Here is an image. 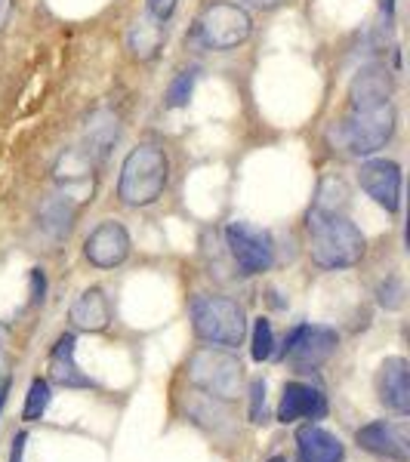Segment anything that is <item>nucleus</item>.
Here are the masks:
<instances>
[{"label": "nucleus", "instance_id": "1", "mask_svg": "<svg viewBox=\"0 0 410 462\" xmlns=\"http://www.w3.org/2000/svg\"><path fill=\"white\" fill-rule=\"evenodd\" d=\"M170 179V161L158 145H139L126 154L117 182V198L126 207H148L154 204Z\"/></svg>", "mask_w": 410, "mask_h": 462}, {"label": "nucleus", "instance_id": "2", "mask_svg": "<svg viewBox=\"0 0 410 462\" xmlns=\"http://www.w3.org/2000/svg\"><path fill=\"white\" fill-rule=\"evenodd\" d=\"M364 241L361 228L346 216H309V253L321 268H349L361 263L364 256Z\"/></svg>", "mask_w": 410, "mask_h": 462}, {"label": "nucleus", "instance_id": "3", "mask_svg": "<svg viewBox=\"0 0 410 462\" xmlns=\"http://www.w3.org/2000/svg\"><path fill=\"white\" fill-rule=\"evenodd\" d=\"M395 133V106L389 102H377V106H349V115L340 124V143L355 158H368L377 154L379 148Z\"/></svg>", "mask_w": 410, "mask_h": 462}, {"label": "nucleus", "instance_id": "4", "mask_svg": "<svg viewBox=\"0 0 410 462\" xmlns=\"http://www.w3.org/2000/svg\"><path fill=\"white\" fill-rule=\"evenodd\" d=\"M191 327L204 342L219 348H235L247 337V315L226 296H198L191 302Z\"/></svg>", "mask_w": 410, "mask_h": 462}, {"label": "nucleus", "instance_id": "5", "mask_svg": "<svg viewBox=\"0 0 410 462\" xmlns=\"http://www.w3.org/2000/svg\"><path fill=\"white\" fill-rule=\"evenodd\" d=\"M241 361L222 348H200L189 361V383L198 385L204 394L219 401H235L241 394Z\"/></svg>", "mask_w": 410, "mask_h": 462}, {"label": "nucleus", "instance_id": "6", "mask_svg": "<svg viewBox=\"0 0 410 462\" xmlns=\"http://www.w3.org/2000/svg\"><path fill=\"white\" fill-rule=\"evenodd\" d=\"M226 241L232 250L238 268L244 274H263L275 263V241L266 228L253 226V222H228L226 228Z\"/></svg>", "mask_w": 410, "mask_h": 462}, {"label": "nucleus", "instance_id": "7", "mask_svg": "<svg viewBox=\"0 0 410 462\" xmlns=\"http://www.w3.org/2000/svg\"><path fill=\"white\" fill-rule=\"evenodd\" d=\"M200 37L210 50H235L253 32V22L244 6L235 4H213L210 10H204V16L198 22Z\"/></svg>", "mask_w": 410, "mask_h": 462}, {"label": "nucleus", "instance_id": "8", "mask_svg": "<svg viewBox=\"0 0 410 462\" xmlns=\"http://www.w3.org/2000/svg\"><path fill=\"white\" fill-rule=\"evenodd\" d=\"M337 348V333L331 327H312V324H300L294 333L284 339V357L294 364L296 370H315L321 367L327 357Z\"/></svg>", "mask_w": 410, "mask_h": 462}, {"label": "nucleus", "instance_id": "9", "mask_svg": "<svg viewBox=\"0 0 410 462\" xmlns=\"http://www.w3.org/2000/svg\"><path fill=\"white\" fill-rule=\"evenodd\" d=\"M358 182L383 210H401V167L395 161H368L358 170Z\"/></svg>", "mask_w": 410, "mask_h": 462}, {"label": "nucleus", "instance_id": "10", "mask_svg": "<svg viewBox=\"0 0 410 462\" xmlns=\"http://www.w3.org/2000/svg\"><path fill=\"white\" fill-rule=\"evenodd\" d=\"M84 256L96 268H115L130 256V235L121 222H102L96 231H89L84 244Z\"/></svg>", "mask_w": 410, "mask_h": 462}, {"label": "nucleus", "instance_id": "11", "mask_svg": "<svg viewBox=\"0 0 410 462\" xmlns=\"http://www.w3.org/2000/svg\"><path fill=\"white\" fill-rule=\"evenodd\" d=\"M358 444L364 447L368 453L392 462H407L410 459V444H407V431L398 422L379 420L370 422V426L358 429Z\"/></svg>", "mask_w": 410, "mask_h": 462}, {"label": "nucleus", "instance_id": "12", "mask_svg": "<svg viewBox=\"0 0 410 462\" xmlns=\"http://www.w3.org/2000/svg\"><path fill=\"white\" fill-rule=\"evenodd\" d=\"M377 394L398 416L410 413V370L405 357H386L377 370Z\"/></svg>", "mask_w": 410, "mask_h": 462}, {"label": "nucleus", "instance_id": "13", "mask_svg": "<svg viewBox=\"0 0 410 462\" xmlns=\"http://www.w3.org/2000/svg\"><path fill=\"white\" fill-rule=\"evenodd\" d=\"M327 413V398L315 385L305 383H287L284 394L278 404V420L281 422H296V420H321Z\"/></svg>", "mask_w": 410, "mask_h": 462}, {"label": "nucleus", "instance_id": "14", "mask_svg": "<svg viewBox=\"0 0 410 462\" xmlns=\"http://www.w3.org/2000/svg\"><path fill=\"white\" fill-rule=\"evenodd\" d=\"M296 453L300 462H342L346 459V447L333 431H327L315 422L303 426L296 431Z\"/></svg>", "mask_w": 410, "mask_h": 462}, {"label": "nucleus", "instance_id": "15", "mask_svg": "<svg viewBox=\"0 0 410 462\" xmlns=\"http://www.w3.org/2000/svg\"><path fill=\"white\" fill-rule=\"evenodd\" d=\"M117 136H121V121H117V115L108 108H99L89 115V121L84 126V145L80 148H84L96 163H102L106 154L115 148Z\"/></svg>", "mask_w": 410, "mask_h": 462}, {"label": "nucleus", "instance_id": "16", "mask_svg": "<svg viewBox=\"0 0 410 462\" xmlns=\"http://www.w3.org/2000/svg\"><path fill=\"white\" fill-rule=\"evenodd\" d=\"M71 324L84 333H102L108 330L111 324V309H108V300L99 287H89L78 300L71 302Z\"/></svg>", "mask_w": 410, "mask_h": 462}, {"label": "nucleus", "instance_id": "17", "mask_svg": "<svg viewBox=\"0 0 410 462\" xmlns=\"http://www.w3.org/2000/svg\"><path fill=\"white\" fill-rule=\"evenodd\" d=\"M392 74L383 65H368L355 74L352 87H349V102L352 106H377V102L392 99Z\"/></svg>", "mask_w": 410, "mask_h": 462}, {"label": "nucleus", "instance_id": "18", "mask_svg": "<svg viewBox=\"0 0 410 462\" xmlns=\"http://www.w3.org/2000/svg\"><path fill=\"white\" fill-rule=\"evenodd\" d=\"M74 346H78V339L71 333L59 337L53 355H50V379L56 385H62V389H89L93 379L80 374L78 361H74Z\"/></svg>", "mask_w": 410, "mask_h": 462}, {"label": "nucleus", "instance_id": "19", "mask_svg": "<svg viewBox=\"0 0 410 462\" xmlns=\"http://www.w3.org/2000/svg\"><path fill=\"white\" fill-rule=\"evenodd\" d=\"M163 41H167V32H163V19L158 16H143L136 19V25L130 28V34H126V47H130V53L139 59V62H148V59L158 56V50L163 47Z\"/></svg>", "mask_w": 410, "mask_h": 462}, {"label": "nucleus", "instance_id": "20", "mask_svg": "<svg viewBox=\"0 0 410 462\" xmlns=\"http://www.w3.org/2000/svg\"><path fill=\"white\" fill-rule=\"evenodd\" d=\"M78 210H80V200H74L71 195H65V191L62 195H53L41 210V228L47 231L53 241H62V237H69V231L74 228Z\"/></svg>", "mask_w": 410, "mask_h": 462}, {"label": "nucleus", "instance_id": "21", "mask_svg": "<svg viewBox=\"0 0 410 462\" xmlns=\"http://www.w3.org/2000/svg\"><path fill=\"white\" fill-rule=\"evenodd\" d=\"M346 207H349V191H346V185H342V179H324L309 216H318V219H327V216H346Z\"/></svg>", "mask_w": 410, "mask_h": 462}, {"label": "nucleus", "instance_id": "22", "mask_svg": "<svg viewBox=\"0 0 410 462\" xmlns=\"http://www.w3.org/2000/svg\"><path fill=\"white\" fill-rule=\"evenodd\" d=\"M50 401H53V392H50L47 379H32V385H28V394H25V410H22V420H25V422L43 420Z\"/></svg>", "mask_w": 410, "mask_h": 462}, {"label": "nucleus", "instance_id": "23", "mask_svg": "<svg viewBox=\"0 0 410 462\" xmlns=\"http://www.w3.org/2000/svg\"><path fill=\"white\" fill-rule=\"evenodd\" d=\"M195 80H198L195 71L176 74L173 84H170V89H167V96H163V99H167V108H185V106H189L191 89H195Z\"/></svg>", "mask_w": 410, "mask_h": 462}, {"label": "nucleus", "instance_id": "24", "mask_svg": "<svg viewBox=\"0 0 410 462\" xmlns=\"http://www.w3.org/2000/svg\"><path fill=\"white\" fill-rule=\"evenodd\" d=\"M275 355V333L266 318L253 320V361H268Z\"/></svg>", "mask_w": 410, "mask_h": 462}, {"label": "nucleus", "instance_id": "25", "mask_svg": "<svg viewBox=\"0 0 410 462\" xmlns=\"http://www.w3.org/2000/svg\"><path fill=\"white\" fill-rule=\"evenodd\" d=\"M377 296H379V305H383V309L395 311V309L405 305V284H401L398 278H389L386 284H379Z\"/></svg>", "mask_w": 410, "mask_h": 462}, {"label": "nucleus", "instance_id": "26", "mask_svg": "<svg viewBox=\"0 0 410 462\" xmlns=\"http://www.w3.org/2000/svg\"><path fill=\"white\" fill-rule=\"evenodd\" d=\"M250 420L253 422L266 420V383L263 379H253L250 383Z\"/></svg>", "mask_w": 410, "mask_h": 462}, {"label": "nucleus", "instance_id": "27", "mask_svg": "<svg viewBox=\"0 0 410 462\" xmlns=\"http://www.w3.org/2000/svg\"><path fill=\"white\" fill-rule=\"evenodd\" d=\"M176 10V0H148V13L158 19H170Z\"/></svg>", "mask_w": 410, "mask_h": 462}, {"label": "nucleus", "instance_id": "28", "mask_svg": "<svg viewBox=\"0 0 410 462\" xmlns=\"http://www.w3.org/2000/svg\"><path fill=\"white\" fill-rule=\"evenodd\" d=\"M43 290H47V284H43V272H41V268H34V272H32V302L43 300Z\"/></svg>", "mask_w": 410, "mask_h": 462}, {"label": "nucleus", "instance_id": "29", "mask_svg": "<svg viewBox=\"0 0 410 462\" xmlns=\"http://www.w3.org/2000/svg\"><path fill=\"white\" fill-rule=\"evenodd\" d=\"M25 441H28L25 431H19V435L13 438V453H10V462H22V453H25Z\"/></svg>", "mask_w": 410, "mask_h": 462}, {"label": "nucleus", "instance_id": "30", "mask_svg": "<svg viewBox=\"0 0 410 462\" xmlns=\"http://www.w3.org/2000/svg\"><path fill=\"white\" fill-rule=\"evenodd\" d=\"M0 385H10V361H6L4 348H0Z\"/></svg>", "mask_w": 410, "mask_h": 462}, {"label": "nucleus", "instance_id": "31", "mask_svg": "<svg viewBox=\"0 0 410 462\" xmlns=\"http://www.w3.org/2000/svg\"><path fill=\"white\" fill-rule=\"evenodd\" d=\"M10 16H13V0H0V32H4Z\"/></svg>", "mask_w": 410, "mask_h": 462}, {"label": "nucleus", "instance_id": "32", "mask_svg": "<svg viewBox=\"0 0 410 462\" xmlns=\"http://www.w3.org/2000/svg\"><path fill=\"white\" fill-rule=\"evenodd\" d=\"M244 4L259 6V10H275V6H281V4H284V0H244Z\"/></svg>", "mask_w": 410, "mask_h": 462}, {"label": "nucleus", "instance_id": "33", "mask_svg": "<svg viewBox=\"0 0 410 462\" xmlns=\"http://www.w3.org/2000/svg\"><path fill=\"white\" fill-rule=\"evenodd\" d=\"M6 342H10V330H6V327H4V324H0V348H4V346H6Z\"/></svg>", "mask_w": 410, "mask_h": 462}, {"label": "nucleus", "instance_id": "34", "mask_svg": "<svg viewBox=\"0 0 410 462\" xmlns=\"http://www.w3.org/2000/svg\"><path fill=\"white\" fill-rule=\"evenodd\" d=\"M6 392H10V385H0V410L6 404Z\"/></svg>", "mask_w": 410, "mask_h": 462}, {"label": "nucleus", "instance_id": "35", "mask_svg": "<svg viewBox=\"0 0 410 462\" xmlns=\"http://www.w3.org/2000/svg\"><path fill=\"white\" fill-rule=\"evenodd\" d=\"M383 10H386V13H392V10H395V0H383Z\"/></svg>", "mask_w": 410, "mask_h": 462}, {"label": "nucleus", "instance_id": "36", "mask_svg": "<svg viewBox=\"0 0 410 462\" xmlns=\"http://www.w3.org/2000/svg\"><path fill=\"white\" fill-rule=\"evenodd\" d=\"M268 462H287L284 457H275V459H268Z\"/></svg>", "mask_w": 410, "mask_h": 462}]
</instances>
